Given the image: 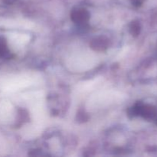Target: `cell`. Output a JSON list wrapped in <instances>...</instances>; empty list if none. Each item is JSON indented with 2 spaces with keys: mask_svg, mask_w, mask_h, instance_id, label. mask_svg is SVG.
Returning <instances> with one entry per match:
<instances>
[{
  "mask_svg": "<svg viewBox=\"0 0 157 157\" xmlns=\"http://www.w3.org/2000/svg\"><path fill=\"white\" fill-rule=\"evenodd\" d=\"M90 15L88 11L84 8H75L71 12V18L78 25H85L88 22Z\"/></svg>",
  "mask_w": 157,
  "mask_h": 157,
  "instance_id": "obj_1",
  "label": "cell"
},
{
  "mask_svg": "<svg viewBox=\"0 0 157 157\" xmlns=\"http://www.w3.org/2000/svg\"><path fill=\"white\" fill-rule=\"evenodd\" d=\"M90 46L92 49L97 52H104L109 47V41L107 38L99 37L92 40L90 43Z\"/></svg>",
  "mask_w": 157,
  "mask_h": 157,
  "instance_id": "obj_2",
  "label": "cell"
},
{
  "mask_svg": "<svg viewBox=\"0 0 157 157\" xmlns=\"http://www.w3.org/2000/svg\"><path fill=\"white\" fill-rule=\"evenodd\" d=\"M8 54H9V49L6 40L0 37V58L6 57Z\"/></svg>",
  "mask_w": 157,
  "mask_h": 157,
  "instance_id": "obj_3",
  "label": "cell"
},
{
  "mask_svg": "<svg viewBox=\"0 0 157 157\" xmlns=\"http://www.w3.org/2000/svg\"><path fill=\"white\" fill-rule=\"evenodd\" d=\"M130 32L132 35H136L138 33V25L135 22H133L130 25Z\"/></svg>",
  "mask_w": 157,
  "mask_h": 157,
  "instance_id": "obj_4",
  "label": "cell"
},
{
  "mask_svg": "<svg viewBox=\"0 0 157 157\" xmlns=\"http://www.w3.org/2000/svg\"><path fill=\"white\" fill-rule=\"evenodd\" d=\"M4 1L6 2L9 3V4H11V3H13L14 2L16 1V0H4Z\"/></svg>",
  "mask_w": 157,
  "mask_h": 157,
  "instance_id": "obj_5",
  "label": "cell"
}]
</instances>
